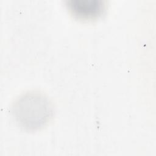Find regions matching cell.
Wrapping results in <instances>:
<instances>
[{
	"label": "cell",
	"instance_id": "6da1fadb",
	"mask_svg": "<svg viewBox=\"0 0 156 156\" xmlns=\"http://www.w3.org/2000/svg\"><path fill=\"white\" fill-rule=\"evenodd\" d=\"M66 5L71 13L80 20H94L105 10V5L102 0H68Z\"/></svg>",
	"mask_w": 156,
	"mask_h": 156
}]
</instances>
